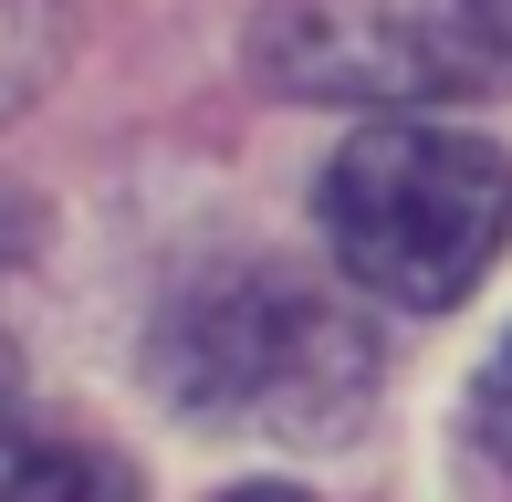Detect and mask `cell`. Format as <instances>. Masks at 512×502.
Here are the masks:
<instances>
[{
	"label": "cell",
	"mask_w": 512,
	"mask_h": 502,
	"mask_svg": "<svg viewBox=\"0 0 512 502\" xmlns=\"http://www.w3.org/2000/svg\"><path fill=\"white\" fill-rule=\"evenodd\" d=\"M147 367L209 429L345 440L377 398V335L293 272H209L157 314Z\"/></svg>",
	"instance_id": "cell-1"
},
{
	"label": "cell",
	"mask_w": 512,
	"mask_h": 502,
	"mask_svg": "<svg viewBox=\"0 0 512 502\" xmlns=\"http://www.w3.org/2000/svg\"><path fill=\"white\" fill-rule=\"evenodd\" d=\"M251 74L293 105H439L512 84V0H272Z\"/></svg>",
	"instance_id": "cell-3"
},
{
	"label": "cell",
	"mask_w": 512,
	"mask_h": 502,
	"mask_svg": "<svg viewBox=\"0 0 512 502\" xmlns=\"http://www.w3.org/2000/svg\"><path fill=\"white\" fill-rule=\"evenodd\" d=\"M74 53V11L63 0H0V126L42 95Z\"/></svg>",
	"instance_id": "cell-4"
},
{
	"label": "cell",
	"mask_w": 512,
	"mask_h": 502,
	"mask_svg": "<svg viewBox=\"0 0 512 502\" xmlns=\"http://www.w3.org/2000/svg\"><path fill=\"white\" fill-rule=\"evenodd\" d=\"M0 492H126V471L95 461V450H63V440H11L0 429Z\"/></svg>",
	"instance_id": "cell-5"
},
{
	"label": "cell",
	"mask_w": 512,
	"mask_h": 502,
	"mask_svg": "<svg viewBox=\"0 0 512 502\" xmlns=\"http://www.w3.org/2000/svg\"><path fill=\"white\" fill-rule=\"evenodd\" d=\"M11 408H21V356H11V335H0V429H11Z\"/></svg>",
	"instance_id": "cell-7"
},
{
	"label": "cell",
	"mask_w": 512,
	"mask_h": 502,
	"mask_svg": "<svg viewBox=\"0 0 512 502\" xmlns=\"http://www.w3.org/2000/svg\"><path fill=\"white\" fill-rule=\"evenodd\" d=\"M314 220L335 241V262L356 272L377 304L439 314L502 262L512 231V168L502 147L429 116H387L366 136H345L335 168L314 178Z\"/></svg>",
	"instance_id": "cell-2"
},
{
	"label": "cell",
	"mask_w": 512,
	"mask_h": 502,
	"mask_svg": "<svg viewBox=\"0 0 512 502\" xmlns=\"http://www.w3.org/2000/svg\"><path fill=\"white\" fill-rule=\"evenodd\" d=\"M481 450H492V461L512 471V346L492 356V367H481Z\"/></svg>",
	"instance_id": "cell-6"
}]
</instances>
